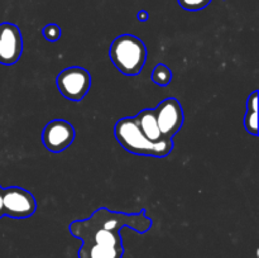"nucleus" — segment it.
<instances>
[{
    "instance_id": "obj_2",
    "label": "nucleus",
    "mask_w": 259,
    "mask_h": 258,
    "mask_svg": "<svg viewBox=\"0 0 259 258\" xmlns=\"http://www.w3.org/2000/svg\"><path fill=\"white\" fill-rule=\"evenodd\" d=\"M114 136L126 152L138 156L163 158L168 156L174 149L172 139H163L161 142L149 141L138 128L133 116L123 118L116 121L114 126Z\"/></svg>"
},
{
    "instance_id": "obj_9",
    "label": "nucleus",
    "mask_w": 259,
    "mask_h": 258,
    "mask_svg": "<svg viewBox=\"0 0 259 258\" xmlns=\"http://www.w3.org/2000/svg\"><path fill=\"white\" fill-rule=\"evenodd\" d=\"M134 121L141 129L142 133L152 142H161L163 141L161 132H159L158 124H157L156 115H154L153 109H143L139 111L136 116H133Z\"/></svg>"
},
{
    "instance_id": "obj_12",
    "label": "nucleus",
    "mask_w": 259,
    "mask_h": 258,
    "mask_svg": "<svg viewBox=\"0 0 259 258\" xmlns=\"http://www.w3.org/2000/svg\"><path fill=\"white\" fill-rule=\"evenodd\" d=\"M180 7L184 8L189 12H199V10L205 9L207 5L211 3V0H177Z\"/></svg>"
},
{
    "instance_id": "obj_1",
    "label": "nucleus",
    "mask_w": 259,
    "mask_h": 258,
    "mask_svg": "<svg viewBox=\"0 0 259 258\" xmlns=\"http://www.w3.org/2000/svg\"><path fill=\"white\" fill-rule=\"evenodd\" d=\"M152 223L144 209L137 214H125L99 207L86 219L73 220L68 230L73 237L82 240L78 258H123L121 229L128 227L144 234L152 228Z\"/></svg>"
},
{
    "instance_id": "obj_3",
    "label": "nucleus",
    "mask_w": 259,
    "mask_h": 258,
    "mask_svg": "<svg viewBox=\"0 0 259 258\" xmlns=\"http://www.w3.org/2000/svg\"><path fill=\"white\" fill-rule=\"evenodd\" d=\"M111 62L125 76H137L142 72L147 60V47L142 39L133 34L116 37L109 50Z\"/></svg>"
},
{
    "instance_id": "obj_7",
    "label": "nucleus",
    "mask_w": 259,
    "mask_h": 258,
    "mask_svg": "<svg viewBox=\"0 0 259 258\" xmlns=\"http://www.w3.org/2000/svg\"><path fill=\"white\" fill-rule=\"evenodd\" d=\"M75 137V128L68 121L56 119L45 126L42 133V142L47 151L52 153H60L72 144Z\"/></svg>"
},
{
    "instance_id": "obj_4",
    "label": "nucleus",
    "mask_w": 259,
    "mask_h": 258,
    "mask_svg": "<svg viewBox=\"0 0 259 258\" xmlns=\"http://www.w3.org/2000/svg\"><path fill=\"white\" fill-rule=\"evenodd\" d=\"M56 85L66 99L71 101H81L90 90L91 76L83 67L72 66L58 73Z\"/></svg>"
},
{
    "instance_id": "obj_11",
    "label": "nucleus",
    "mask_w": 259,
    "mask_h": 258,
    "mask_svg": "<svg viewBox=\"0 0 259 258\" xmlns=\"http://www.w3.org/2000/svg\"><path fill=\"white\" fill-rule=\"evenodd\" d=\"M152 81L156 85L159 86H168L172 81V71L168 66L163 65V63H158L156 67L153 68L152 72Z\"/></svg>"
},
{
    "instance_id": "obj_14",
    "label": "nucleus",
    "mask_w": 259,
    "mask_h": 258,
    "mask_svg": "<svg viewBox=\"0 0 259 258\" xmlns=\"http://www.w3.org/2000/svg\"><path fill=\"white\" fill-rule=\"evenodd\" d=\"M137 18H138V19L141 20V22H146V20L149 18V14L146 12V10H141V12H139L138 14H137Z\"/></svg>"
},
{
    "instance_id": "obj_5",
    "label": "nucleus",
    "mask_w": 259,
    "mask_h": 258,
    "mask_svg": "<svg viewBox=\"0 0 259 258\" xmlns=\"http://www.w3.org/2000/svg\"><path fill=\"white\" fill-rule=\"evenodd\" d=\"M3 207L7 217L25 219L34 214L38 205L32 192L19 186H10L3 189Z\"/></svg>"
},
{
    "instance_id": "obj_13",
    "label": "nucleus",
    "mask_w": 259,
    "mask_h": 258,
    "mask_svg": "<svg viewBox=\"0 0 259 258\" xmlns=\"http://www.w3.org/2000/svg\"><path fill=\"white\" fill-rule=\"evenodd\" d=\"M43 37L48 40V42H56L61 38V28L57 24H47L43 28Z\"/></svg>"
},
{
    "instance_id": "obj_6",
    "label": "nucleus",
    "mask_w": 259,
    "mask_h": 258,
    "mask_svg": "<svg viewBox=\"0 0 259 258\" xmlns=\"http://www.w3.org/2000/svg\"><path fill=\"white\" fill-rule=\"evenodd\" d=\"M159 132L164 139H172L184 125V110L176 98H167L153 109Z\"/></svg>"
},
{
    "instance_id": "obj_8",
    "label": "nucleus",
    "mask_w": 259,
    "mask_h": 258,
    "mask_svg": "<svg viewBox=\"0 0 259 258\" xmlns=\"http://www.w3.org/2000/svg\"><path fill=\"white\" fill-rule=\"evenodd\" d=\"M23 53V37L18 25L4 22L0 24V63L14 65Z\"/></svg>"
},
{
    "instance_id": "obj_10",
    "label": "nucleus",
    "mask_w": 259,
    "mask_h": 258,
    "mask_svg": "<svg viewBox=\"0 0 259 258\" xmlns=\"http://www.w3.org/2000/svg\"><path fill=\"white\" fill-rule=\"evenodd\" d=\"M244 126L248 133L258 136V91H253L247 100V113L244 116Z\"/></svg>"
},
{
    "instance_id": "obj_15",
    "label": "nucleus",
    "mask_w": 259,
    "mask_h": 258,
    "mask_svg": "<svg viewBox=\"0 0 259 258\" xmlns=\"http://www.w3.org/2000/svg\"><path fill=\"white\" fill-rule=\"evenodd\" d=\"M4 217V207H3V187L0 186V218Z\"/></svg>"
}]
</instances>
